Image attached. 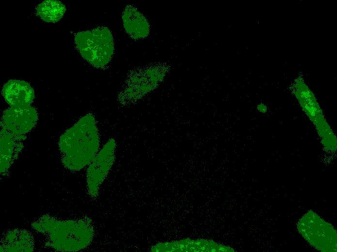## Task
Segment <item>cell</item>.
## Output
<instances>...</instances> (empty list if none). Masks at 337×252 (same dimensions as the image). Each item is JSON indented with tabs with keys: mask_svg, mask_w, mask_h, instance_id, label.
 <instances>
[{
	"mask_svg": "<svg viewBox=\"0 0 337 252\" xmlns=\"http://www.w3.org/2000/svg\"><path fill=\"white\" fill-rule=\"evenodd\" d=\"M168 68L162 64H153L137 68L127 77L118 100L123 105L133 104L153 91L164 80Z\"/></svg>",
	"mask_w": 337,
	"mask_h": 252,
	"instance_id": "277c9868",
	"label": "cell"
},
{
	"mask_svg": "<svg viewBox=\"0 0 337 252\" xmlns=\"http://www.w3.org/2000/svg\"><path fill=\"white\" fill-rule=\"evenodd\" d=\"M258 109L259 111L262 112H264L266 111V106L262 104H260L258 106Z\"/></svg>",
	"mask_w": 337,
	"mask_h": 252,
	"instance_id": "5bb4252c",
	"label": "cell"
},
{
	"mask_svg": "<svg viewBox=\"0 0 337 252\" xmlns=\"http://www.w3.org/2000/svg\"><path fill=\"white\" fill-rule=\"evenodd\" d=\"M31 226L47 236L48 247L63 252L85 249L91 243L94 234L92 220L88 218L61 220L44 215L32 222Z\"/></svg>",
	"mask_w": 337,
	"mask_h": 252,
	"instance_id": "7a4b0ae2",
	"label": "cell"
},
{
	"mask_svg": "<svg viewBox=\"0 0 337 252\" xmlns=\"http://www.w3.org/2000/svg\"><path fill=\"white\" fill-rule=\"evenodd\" d=\"M38 118L33 107H10L3 113L0 126L14 135L25 136L35 126Z\"/></svg>",
	"mask_w": 337,
	"mask_h": 252,
	"instance_id": "ba28073f",
	"label": "cell"
},
{
	"mask_svg": "<svg viewBox=\"0 0 337 252\" xmlns=\"http://www.w3.org/2000/svg\"><path fill=\"white\" fill-rule=\"evenodd\" d=\"M116 142L110 138L88 165L86 172L87 191L92 198H96L100 187L107 177L115 161Z\"/></svg>",
	"mask_w": 337,
	"mask_h": 252,
	"instance_id": "52a82bcc",
	"label": "cell"
},
{
	"mask_svg": "<svg viewBox=\"0 0 337 252\" xmlns=\"http://www.w3.org/2000/svg\"><path fill=\"white\" fill-rule=\"evenodd\" d=\"M25 136L14 135L5 129L1 127L0 134V172L6 173L10 168L14 159L22 149L21 142Z\"/></svg>",
	"mask_w": 337,
	"mask_h": 252,
	"instance_id": "30bf717a",
	"label": "cell"
},
{
	"mask_svg": "<svg viewBox=\"0 0 337 252\" xmlns=\"http://www.w3.org/2000/svg\"><path fill=\"white\" fill-rule=\"evenodd\" d=\"M300 234L312 247L321 252H337V232L333 226L310 211L299 220Z\"/></svg>",
	"mask_w": 337,
	"mask_h": 252,
	"instance_id": "8992f818",
	"label": "cell"
},
{
	"mask_svg": "<svg viewBox=\"0 0 337 252\" xmlns=\"http://www.w3.org/2000/svg\"><path fill=\"white\" fill-rule=\"evenodd\" d=\"M292 92L306 115L314 125L324 148L330 151L337 148L336 137L325 119L314 94L304 79L298 77L292 84Z\"/></svg>",
	"mask_w": 337,
	"mask_h": 252,
	"instance_id": "5b68a950",
	"label": "cell"
},
{
	"mask_svg": "<svg viewBox=\"0 0 337 252\" xmlns=\"http://www.w3.org/2000/svg\"><path fill=\"white\" fill-rule=\"evenodd\" d=\"M100 137L92 113L81 117L60 136L61 161L67 169L78 171L88 165L98 152Z\"/></svg>",
	"mask_w": 337,
	"mask_h": 252,
	"instance_id": "6da1fadb",
	"label": "cell"
},
{
	"mask_svg": "<svg viewBox=\"0 0 337 252\" xmlns=\"http://www.w3.org/2000/svg\"><path fill=\"white\" fill-rule=\"evenodd\" d=\"M34 242L32 234L24 229L8 231L0 242V252H31L34 250Z\"/></svg>",
	"mask_w": 337,
	"mask_h": 252,
	"instance_id": "7c38bea8",
	"label": "cell"
},
{
	"mask_svg": "<svg viewBox=\"0 0 337 252\" xmlns=\"http://www.w3.org/2000/svg\"><path fill=\"white\" fill-rule=\"evenodd\" d=\"M77 49L82 58L97 68H104L110 63L114 51L111 32L106 27L81 31L75 35Z\"/></svg>",
	"mask_w": 337,
	"mask_h": 252,
	"instance_id": "3957f363",
	"label": "cell"
},
{
	"mask_svg": "<svg viewBox=\"0 0 337 252\" xmlns=\"http://www.w3.org/2000/svg\"><path fill=\"white\" fill-rule=\"evenodd\" d=\"M122 20L125 31L133 39H143L149 34L150 24L147 19L135 6L128 5L125 7Z\"/></svg>",
	"mask_w": 337,
	"mask_h": 252,
	"instance_id": "8fae6325",
	"label": "cell"
},
{
	"mask_svg": "<svg viewBox=\"0 0 337 252\" xmlns=\"http://www.w3.org/2000/svg\"><path fill=\"white\" fill-rule=\"evenodd\" d=\"M66 10L65 5L59 0H45L37 5L36 13L43 21L55 23L62 18Z\"/></svg>",
	"mask_w": 337,
	"mask_h": 252,
	"instance_id": "4fadbf2b",
	"label": "cell"
},
{
	"mask_svg": "<svg viewBox=\"0 0 337 252\" xmlns=\"http://www.w3.org/2000/svg\"><path fill=\"white\" fill-rule=\"evenodd\" d=\"M1 93L7 103L13 107L30 106L35 97L31 85L20 79L8 81L3 85Z\"/></svg>",
	"mask_w": 337,
	"mask_h": 252,
	"instance_id": "9c48e42d",
	"label": "cell"
}]
</instances>
